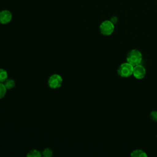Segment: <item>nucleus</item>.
Listing matches in <instances>:
<instances>
[{"label": "nucleus", "instance_id": "10", "mask_svg": "<svg viewBox=\"0 0 157 157\" xmlns=\"http://www.w3.org/2000/svg\"><path fill=\"white\" fill-rule=\"evenodd\" d=\"M8 77L7 72L2 68H0V82H4Z\"/></svg>", "mask_w": 157, "mask_h": 157}, {"label": "nucleus", "instance_id": "8", "mask_svg": "<svg viewBox=\"0 0 157 157\" xmlns=\"http://www.w3.org/2000/svg\"><path fill=\"white\" fill-rule=\"evenodd\" d=\"M4 85L7 90H11L15 86V82L14 80L12 78H7L5 82H4Z\"/></svg>", "mask_w": 157, "mask_h": 157}, {"label": "nucleus", "instance_id": "1", "mask_svg": "<svg viewBox=\"0 0 157 157\" xmlns=\"http://www.w3.org/2000/svg\"><path fill=\"white\" fill-rule=\"evenodd\" d=\"M142 59V55L141 52L137 49H132L130 50L126 56V61L132 66H135L140 64Z\"/></svg>", "mask_w": 157, "mask_h": 157}, {"label": "nucleus", "instance_id": "5", "mask_svg": "<svg viewBox=\"0 0 157 157\" xmlns=\"http://www.w3.org/2000/svg\"><path fill=\"white\" fill-rule=\"evenodd\" d=\"M146 74V71L145 67L140 64L134 66L132 75L137 79H142Z\"/></svg>", "mask_w": 157, "mask_h": 157}, {"label": "nucleus", "instance_id": "7", "mask_svg": "<svg viewBox=\"0 0 157 157\" xmlns=\"http://www.w3.org/2000/svg\"><path fill=\"white\" fill-rule=\"evenodd\" d=\"M131 156L132 157H147L148 156L147 154L143 150L137 149L133 150L131 153Z\"/></svg>", "mask_w": 157, "mask_h": 157}, {"label": "nucleus", "instance_id": "11", "mask_svg": "<svg viewBox=\"0 0 157 157\" xmlns=\"http://www.w3.org/2000/svg\"><path fill=\"white\" fill-rule=\"evenodd\" d=\"M6 91H7V88H6L4 84L2 83V82H0V99L3 98L5 96L6 94Z\"/></svg>", "mask_w": 157, "mask_h": 157}, {"label": "nucleus", "instance_id": "14", "mask_svg": "<svg viewBox=\"0 0 157 157\" xmlns=\"http://www.w3.org/2000/svg\"><path fill=\"white\" fill-rule=\"evenodd\" d=\"M114 25L117 22V21H118V19H117V18L116 17H112V18H111V19L110 20Z\"/></svg>", "mask_w": 157, "mask_h": 157}, {"label": "nucleus", "instance_id": "13", "mask_svg": "<svg viewBox=\"0 0 157 157\" xmlns=\"http://www.w3.org/2000/svg\"><path fill=\"white\" fill-rule=\"evenodd\" d=\"M150 117L153 121H157V111L153 110V111L151 112V113L150 114Z\"/></svg>", "mask_w": 157, "mask_h": 157}, {"label": "nucleus", "instance_id": "12", "mask_svg": "<svg viewBox=\"0 0 157 157\" xmlns=\"http://www.w3.org/2000/svg\"><path fill=\"white\" fill-rule=\"evenodd\" d=\"M42 155L45 157H50L53 155V151L49 148H46L43 150Z\"/></svg>", "mask_w": 157, "mask_h": 157}, {"label": "nucleus", "instance_id": "2", "mask_svg": "<svg viewBox=\"0 0 157 157\" xmlns=\"http://www.w3.org/2000/svg\"><path fill=\"white\" fill-rule=\"evenodd\" d=\"M134 66L129 63H123L118 68V74L121 77H129L132 75Z\"/></svg>", "mask_w": 157, "mask_h": 157}, {"label": "nucleus", "instance_id": "6", "mask_svg": "<svg viewBox=\"0 0 157 157\" xmlns=\"http://www.w3.org/2000/svg\"><path fill=\"white\" fill-rule=\"evenodd\" d=\"M12 18V13L8 10H3L0 12V23L7 24L9 23Z\"/></svg>", "mask_w": 157, "mask_h": 157}, {"label": "nucleus", "instance_id": "9", "mask_svg": "<svg viewBox=\"0 0 157 157\" xmlns=\"http://www.w3.org/2000/svg\"><path fill=\"white\" fill-rule=\"evenodd\" d=\"M26 156L28 157H40L42 156V153H40V151L34 149V150H30Z\"/></svg>", "mask_w": 157, "mask_h": 157}, {"label": "nucleus", "instance_id": "4", "mask_svg": "<svg viewBox=\"0 0 157 157\" xmlns=\"http://www.w3.org/2000/svg\"><path fill=\"white\" fill-rule=\"evenodd\" d=\"M63 83L62 77L57 74L52 75L48 80V84L50 88L53 89H56L59 88Z\"/></svg>", "mask_w": 157, "mask_h": 157}, {"label": "nucleus", "instance_id": "3", "mask_svg": "<svg viewBox=\"0 0 157 157\" xmlns=\"http://www.w3.org/2000/svg\"><path fill=\"white\" fill-rule=\"evenodd\" d=\"M115 29V25L110 20H105L102 21L100 26V32L102 35L109 36L112 34Z\"/></svg>", "mask_w": 157, "mask_h": 157}]
</instances>
